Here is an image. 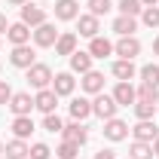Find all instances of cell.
<instances>
[{
	"label": "cell",
	"mask_w": 159,
	"mask_h": 159,
	"mask_svg": "<svg viewBox=\"0 0 159 159\" xmlns=\"http://www.w3.org/2000/svg\"><path fill=\"white\" fill-rule=\"evenodd\" d=\"M132 135H135V141H144V144H153V141L159 138V129L153 119H138V125L132 129Z\"/></svg>",
	"instance_id": "52a82bcc"
},
{
	"label": "cell",
	"mask_w": 159,
	"mask_h": 159,
	"mask_svg": "<svg viewBox=\"0 0 159 159\" xmlns=\"http://www.w3.org/2000/svg\"><path fill=\"white\" fill-rule=\"evenodd\" d=\"M141 21H144L147 28H159V6H144Z\"/></svg>",
	"instance_id": "1f68e13d"
},
{
	"label": "cell",
	"mask_w": 159,
	"mask_h": 159,
	"mask_svg": "<svg viewBox=\"0 0 159 159\" xmlns=\"http://www.w3.org/2000/svg\"><path fill=\"white\" fill-rule=\"evenodd\" d=\"M9 3H12V6H25L28 0H9Z\"/></svg>",
	"instance_id": "60d3db41"
},
{
	"label": "cell",
	"mask_w": 159,
	"mask_h": 159,
	"mask_svg": "<svg viewBox=\"0 0 159 159\" xmlns=\"http://www.w3.org/2000/svg\"><path fill=\"white\" fill-rule=\"evenodd\" d=\"M83 89H86L89 95H98V92H104V74H98V70H89V74H83Z\"/></svg>",
	"instance_id": "2e32d148"
},
{
	"label": "cell",
	"mask_w": 159,
	"mask_h": 159,
	"mask_svg": "<svg viewBox=\"0 0 159 159\" xmlns=\"http://www.w3.org/2000/svg\"><path fill=\"white\" fill-rule=\"evenodd\" d=\"M144 12V6H141V0H119V16H141Z\"/></svg>",
	"instance_id": "4316f807"
},
{
	"label": "cell",
	"mask_w": 159,
	"mask_h": 159,
	"mask_svg": "<svg viewBox=\"0 0 159 159\" xmlns=\"http://www.w3.org/2000/svg\"><path fill=\"white\" fill-rule=\"evenodd\" d=\"M9 61H12V67H31V64H37V55H34V49L25 43V46H12V55H9Z\"/></svg>",
	"instance_id": "8992f818"
},
{
	"label": "cell",
	"mask_w": 159,
	"mask_h": 159,
	"mask_svg": "<svg viewBox=\"0 0 159 159\" xmlns=\"http://www.w3.org/2000/svg\"><path fill=\"white\" fill-rule=\"evenodd\" d=\"M116 110H119V104L113 101V95H104V92L95 95V101H92V113H95V116H101L107 122V119L116 116Z\"/></svg>",
	"instance_id": "6da1fadb"
},
{
	"label": "cell",
	"mask_w": 159,
	"mask_h": 159,
	"mask_svg": "<svg viewBox=\"0 0 159 159\" xmlns=\"http://www.w3.org/2000/svg\"><path fill=\"white\" fill-rule=\"evenodd\" d=\"M153 113H156L153 101H135V116L138 119H153Z\"/></svg>",
	"instance_id": "f1b7e54d"
},
{
	"label": "cell",
	"mask_w": 159,
	"mask_h": 159,
	"mask_svg": "<svg viewBox=\"0 0 159 159\" xmlns=\"http://www.w3.org/2000/svg\"><path fill=\"white\" fill-rule=\"evenodd\" d=\"M86 6H89V12H92V16H107V12H110V9H113V3H110V0H89V3H86Z\"/></svg>",
	"instance_id": "4dcf8cb0"
},
{
	"label": "cell",
	"mask_w": 159,
	"mask_h": 159,
	"mask_svg": "<svg viewBox=\"0 0 159 159\" xmlns=\"http://www.w3.org/2000/svg\"><path fill=\"white\" fill-rule=\"evenodd\" d=\"M28 83H31L34 89H49V83H52V67H49V64H31V67H28Z\"/></svg>",
	"instance_id": "7a4b0ae2"
},
{
	"label": "cell",
	"mask_w": 159,
	"mask_h": 159,
	"mask_svg": "<svg viewBox=\"0 0 159 159\" xmlns=\"http://www.w3.org/2000/svg\"><path fill=\"white\" fill-rule=\"evenodd\" d=\"M74 52H77V34H58L55 55H74Z\"/></svg>",
	"instance_id": "44dd1931"
},
{
	"label": "cell",
	"mask_w": 159,
	"mask_h": 159,
	"mask_svg": "<svg viewBox=\"0 0 159 159\" xmlns=\"http://www.w3.org/2000/svg\"><path fill=\"white\" fill-rule=\"evenodd\" d=\"M6 37H9L12 46H25V43L31 40V31H28L25 21H19V25H9V28H6Z\"/></svg>",
	"instance_id": "9a60e30c"
},
{
	"label": "cell",
	"mask_w": 159,
	"mask_h": 159,
	"mask_svg": "<svg viewBox=\"0 0 159 159\" xmlns=\"http://www.w3.org/2000/svg\"><path fill=\"white\" fill-rule=\"evenodd\" d=\"M6 28H9V25H6V16H3V12H0V34H3V31H6Z\"/></svg>",
	"instance_id": "74e56055"
},
{
	"label": "cell",
	"mask_w": 159,
	"mask_h": 159,
	"mask_svg": "<svg viewBox=\"0 0 159 159\" xmlns=\"http://www.w3.org/2000/svg\"><path fill=\"white\" fill-rule=\"evenodd\" d=\"M0 156H3V141H0Z\"/></svg>",
	"instance_id": "7bdbcfd3"
},
{
	"label": "cell",
	"mask_w": 159,
	"mask_h": 159,
	"mask_svg": "<svg viewBox=\"0 0 159 159\" xmlns=\"http://www.w3.org/2000/svg\"><path fill=\"white\" fill-rule=\"evenodd\" d=\"M159 0H141V6H156Z\"/></svg>",
	"instance_id": "ab89813d"
},
{
	"label": "cell",
	"mask_w": 159,
	"mask_h": 159,
	"mask_svg": "<svg viewBox=\"0 0 159 159\" xmlns=\"http://www.w3.org/2000/svg\"><path fill=\"white\" fill-rule=\"evenodd\" d=\"M135 28H138V21L132 16H116V21H113V31L119 37H135Z\"/></svg>",
	"instance_id": "603a6c76"
},
{
	"label": "cell",
	"mask_w": 159,
	"mask_h": 159,
	"mask_svg": "<svg viewBox=\"0 0 159 159\" xmlns=\"http://www.w3.org/2000/svg\"><path fill=\"white\" fill-rule=\"evenodd\" d=\"M28 153H31V147H28L21 138L9 141V144L3 147V156H6V159H28Z\"/></svg>",
	"instance_id": "e0dca14e"
},
{
	"label": "cell",
	"mask_w": 159,
	"mask_h": 159,
	"mask_svg": "<svg viewBox=\"0 0 159 159\" xmlns=\"http://www.w3.org/2000/svg\"><path fill=\"white\" fill-rule=\"evenodd\" d=\"M55 153H58V159H77V156H80V144H70V141H61Z\"/></svg>",
	"instance_id": "f546056e"
},
{
	"label": "cell",
	"mask_w": 159,
	"mask_h": 159,
	"mask_svg": "<svg viewBox=\"0 0 159 159\" xmlns=\"http://www.w3.org/2000/svg\"><path fill=\"white\" fill-rule=\"evenodd\" d=\"M70 70H74V74H89V70H92V55L77 49V52L70 55Z\"/></svg>",
	"instance_id": "7402d4cb"
},
{
	"label": "cell",
	"mask_w": 159,
	"mask_h": 159,
	"mask_svg": "<svg viewBox=\"0 0 159 159\" xmlns=\"http://www.w3.org/2000/svg\"><path fill=\"white\" fill-rule=\"evenodd\" d=\"M49 156H52V150H49L46 144H34L31 153H28V159H49Z\"/></svg>",
	"instance_id": "e575fe53"
},
{
	"label": "cell",
	"mask_w": 159,
	"mask_h": 159,
	"mask_svg": "<svg viewBox=\"0 0 159 159\" xmlns=\"http://www.w3.org/2000/svg\"><path fill=\"white\" fill-rule=\"evenodd\" d=\"M129 132H132V129H129L122 119H116V116L104 122V138H107V141H125V138H129Z\"/></svg>",
	"instance_id": "ba28073f"
},
{
	"label": "cell",
	"mask_w": 159,
	"mask_h": 159,
	"mask_svg": "<svg viewBox=\"0 0 159 159\" xmlns=\"http://www.w3.org/2000/svg\"><path fill=\"white\" fill-rule=\"evenodd\" d=\"M95 159H116V153H113V150H98Z\"/></svg>",
	"instance_id": "8d00e7d4"
},
{
	"label": "cell",
	"mask_w": 159,
	"mask_h": 159,
	"mask_svg": "<svg viewBox=\"0 0 159 159\" xmlns=\"http://www.w3.org/2000/svg\"><path fill=\"white\" fill-rule=\"evenodd\" d=\"M43 129H46V132H61L64 122H61L58 113H46V116H43Z\"/></svg>",
	"instance_id": "d6a6232c"
},
{
	"label": "cell",
	"mask_w": 159,
	"mask_h": 159,
	"mask_svg": "<svg viewBox=\"0 0 159 159\" xmlns=\"http://www.w3.org/2000/svg\"><path fill=\"white\" fill-rule=\"evenodd\" d=\"M156 110H159V104H156Z\"/></svg>",
	"instance_id": "ee69618b"
},
{
	"label": "cell",
	"mask_w": 159,
	"mask_h": 159,
	"mask_svg": "<svg viewBox=\"0 0 159 159\" xmlns=\"http://www.w3.org/2000/svg\"><path fill=\"white\" fill-rule=\"evenodd\" d=\"M113 77H116L119 83H129V80L135 77V61H125V58L113 61Z\"/></svg>",
	"instance_id": "cb8c5ba5"
},
{
	"label": "cell",
	"mask_w": 159,
	"mask_h": 159,
	"mask_svg": "<svg viewBox=\"0 0 159 159\" xmlns=\"http://www.w3.org/2000/svg\"><path fill=\"white\" fill-rule=\"evenodd\" d=\"M61 135H64V141H70V144H80V147L89 141V132H86V125H83V122H77V119H74V122H67V125L61 129Z\"/></svg>",
	"instance_id": "9c48e42d"
},
{
	"label": "cell",
	"mask_w": 159,
	"mask_h": 159,
	"mask_svg": "<svg viewBox=\"0 0 159 159\" xmlns=\"http://www.w3.org/2000/svg\"><path fill=\"white\" fill-rule=\"evenodd\" d=\"M77 16H80V3L77 0H58V3H55V19L74 21Z\"/></svg>",
	"instance_id": "5bb4252c"
},
{
	"label": "cell",
	"mask_w": 159,
	"mask_h": 159,
	"mask_svg": "<svg viewBox=\"0 0 159 159\" xmlns=\"http://www.w3.org/2000/svg\"><path fill=\"white\" fill-rule=\"evenodd\" d=\"M16 116H31V110H34V98L28 95V92H12V98L6 104Z\"/></svg>",
	"instance_id": "3957f363"
},
{
	"label": "cell",
	"mask_w": 159,
	"mask_h": 159,
	"mask_svg": "<svg viewBox=\"0 0 159 159\" xmlns=\"http://www.w3.org/2000/svg\"><path fill=\"white\" fill-rule=\"evenodd\" d=\"M55 104H58V95L52 89H40L37 98H34V107H37L40 113H55Z\"/></svg>",
	"instance_id": "8fae6325"
},
{
	"label": "cell",
	"mask_w": 159,
	"mask_h": 159,
	"mask_svg": "<svg viewBox=\"0 0 159 159\" xmlns=\"http://www.w3.org/2000/svg\"><path fill=\"white\" fill-rule=\"evenodd\" d=\"M74 86H77V80H74V74H67V70L52 77V92H55L58 98L61 95H74Z\"/></svg>",
	"instance_id": "7c38bea8"
},
{
	"label": "cell",
	"mask_w": 159,
	"mask_h": 159,
	"mask_svg": "<svg viewBox=\"0 0 159 159\" xmlns=\"http://www.w3.org/2000/svg\"><path fill=\"white\" fill-rule=\"evenodd\" d=\"M138 101H153V104H159V86L141 83V89H138Z\"/></svg>",
	"instance_id": "83f0119b"
},
{
	"label": "cell",
	"mask_w": 159,
	"mask_h": 159,
	"mask_svg": "<svg viewBox=\"0 0 159 159\" xmlns=\"http://www.w3.org/2000/svg\"><path fill=\"white\" fill-rule=\"evenodd\" d=\"M21 21H25L28 28H37V25L46 21V12H43L40 6H34V3H25V6H21Z\"/></svg>",
	"instance_id": "4fadbf2b"
},
{
	"label": "cell",
	"mask_w": 159,
	"mask_h": 159,
	"mask_svg": "<svg viewBox=\"0 0 159 159\" xmlns=\"http://www.w3.org/2000/svg\"><path fill=\"white\" fill-rule=\"evenodd\" d=\"M153 156H156V159H159V138H156V141H153Z\"/></svg>",
	"instance_id": "f35d334b"
},
{
	"label": "cell",
	"mask_w": 159,
	"mask_h": 159,
	"mask_svg": "<svg viewBox=\"0 0 159 159\" xmlns=\"http://www.w3.org/2000/svg\"><path fill=\"white\" fill-rule=\"evenodd\" d=\"M12 132H16V138H31V132H34V119L31 116H16L12 119Z\"/></svg>",
	"instance_id": "d4e9b609"
},
{
	"label": "cell",
	"mask_w": 159,
	"mask_h": 159,
	"mask_svg": "<svg viewBox=\"0 0 159 159\" xmlns=\"http://www.w3.org/2000/svg\"><path fill=\"white\" fill-rule=\"evenodd\" d=\"M113 101H116L119 107H129V104L138 101V89H135L132 83H119L116 89H113Z\"/></svg>",
	"instance_id": "30bf717a"
},
{
	"label": "cell",
	"mask_w": 159,
	"mask_h": 159,
	"mask_svg": "<svg viewBox=\"0 0 159 159\" xmlns=\"http://www.w3.org/2000/svg\"><path fill=\"white\" fill-rule=\"evenodd\" d=\"M129 159H153V147L144 144V141H135L132 150H129Z\"/></svg>",
	"instance_id": "484cf974"
},
{
	"label": "cell",
	"mask_w": 159,
	"mask_h": 159,
	"mask_svg": "<svg viewBox=\"0 0 159 159\" xmlns=\"http://www.w3.org/2000/svg\"><path fill=\"white\" fill-rule=\"evenodd\" d=\"M153 52H156V55H159V37L153 40Z\"/></svg>",
	"instance_id": "b9f144b4"
},
{
	"label": "cell",
	"mask_w": 159,
	"mask_h": 159,
	"mask_svg": "<svg viewBox=\"0 0 159 159\" xmlns=\"http://www.w3.org/2000/svg\"><path fill=\"white\" fill-rule=\"evenodd\" d=\"M141 77H144V83H150V86H159V67H156V64L141 67Z\"/></svg>",
	"instance_id": "836d02e7"
},
{
	"label": "cell",
	"mask_w": 159,
	"mask_h": 159,
	"mask_svg": "<svg viewBox=\"0 0 159 159\" xmlns=\"http://www.w3.org/2000/svg\"><path fill=\"white\" fill-rule=\"evenodd\" d=\"M110 52H113V43H110V40L92 37V43H89V55H92V58H107Z\"/></svg>",
	"instance_id": "ffe728a7"
},
{
	"label": "cell",
	"mask_w": 159,
	"mask_h": 159,
	"mask_svg": "<svg viewBox=\"0 0 159 159\" xmlns=\"http://www.w3.org/2000/svg\"><path fill=\"white\" fill-rule=\"evenodd\" d=\"M113 52H116L119 58H125V61H135V55H141V40L138 37H119V43L113 46Z\"/></svg>",
	"instance_id": "277c9868"
},
{
	"label": "cell",
	"mask_w": 159,
	"mask_h": 159,
	"mask_svg": "<svg viewBox=\"0 0 159 159\" xmlns=\"http://www.w3.org/2000/svg\"><path fill=\"white\" fill-rule=\"evenodd\" d=\"M70 116L77 119V122L89 119V116H92V101H89V98H74V101H70Z\"/></svg>",
	"instance_id": "ac0fdd59"
},
{
	"label": "cell",
	"mask_w": 159,
	"mask_h": 159,
	"mask_svg": "<svg viewBox=\"0 0 159 159\" xmlns=\"http://www.w3.org/2000/svg\"><path fill=\"white\" fill-rule=\"evenodd\" d=\"M80 19V37H98V16H92V12H89V16H77Z\"/></svg>",
	"instance_id": "d6986e66"
},
{
	"label": "cell",
	"mask_w": 159,
	"mask_h": 159,
	"mask_svg": "<svg viewBox=\"0 0 159 159\" xmlns=\"http://www.w3.org/2000/svg\"><path fill=\"white\" fill-rule=\"evenodd\" d=\"M9 98H12V89L6 80H0V104H9Z\"/></svg>",
	"instance_id": "d590c367"
},
{
	"label": "cell",
	"mask_w": 159,
	"mask_h": 159,
	"mask_svg": "<svg viewBox=\"0 0 159 159\" xmlns=\"http://www.w3.org/2000/svg\"><path fill=\"white\" fill-rule=\"evenodd\" d=\"M55 40H58L55 25H49V21L37 25V31H34V43H37L40 49H49V46H55Z\"/></svg>",
	"instance_id": "5b68a950"
}]
</instances>
